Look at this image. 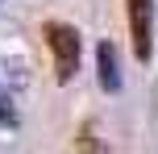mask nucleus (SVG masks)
Segmentation results:
<instances>
[{"mask_svg": "<svg viewBox=\"0 0 158 154\" xmlns=\"http://www.w3.org/2000/svg\"><path fill=\"white\" fill-rule=\"evenodd\" d=\"M42 33H46V46H50V54H54L58 83H71V75L79 71V29L67 25V21H46Z\"/></svg>", "mask_w": 158, "mask_h": 154, "instance_id": "obj_1", "label": "nucleus"}, {"mask_svg": "<svg viewBox=\"0 0 158 154\" xmlns=\"http://www.w3.org/2000/svg\"><path fill=\"white\" fill-rule=\"evenodd\" d=\"M129 8V38H133V54L150 58L154 54V0H125Z\"/></svg>", "mask_w": 158, "mask_h": 154, "instance_id": "obj_2", "label": "nucleus"}, {"mask_svg": "<svg viewBox=\"0 0 158 154\" xmlns=\"http://www.w3.org/2000/svg\"><path fill=\"white\" fill-rule=\"evenodd\" d=\"M96 67H100V88L117 92L121 75H117V46H112V42H100V46H96Z\"/></svg>", "mask_w": 158, "mask_h": 154, "instance_id": "obj_3", "label": "nucleus"}, {"mask_svg": "<svg viewBox=\"0 0 158 154\" xmlns=\"http://www.w3.org/2000/svg\"><path fill=\"white\" fill-rule=\"evenodd\" d=\"M75 154H104L100 150V138H96V121H83L75 133Z\"/></svg>", "mask_w": 158, "mask_h": 154, "instance_id": "obj_4", "label": "nucleus"}]
</instances>
